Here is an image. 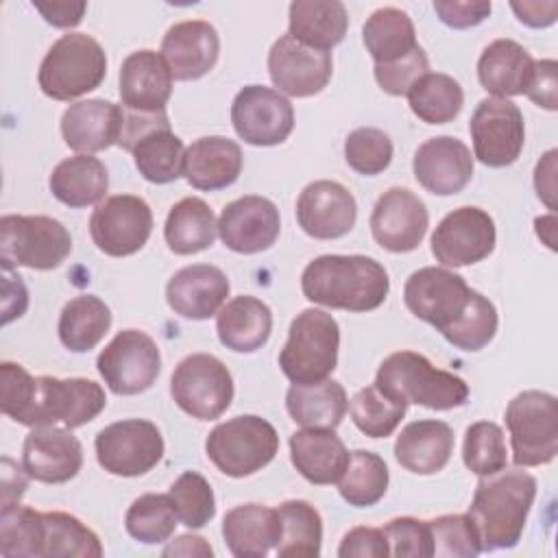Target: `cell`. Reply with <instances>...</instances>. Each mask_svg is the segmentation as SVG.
<instances>
[{
    "mask_svg": "<svg viewBox=\"0 0 558 558\" xmlns=\"http://www.w3.org/2000/svg\"><path fill=\"white\" fill-rule=\"evenodd\" d=\"M72 251L68 229L50 216L7 214L0 220V262L2 268L26 266L33 270H52L65 262Z\"/></svg>",
    "mask_w": 558,
    "mask_h": 558,
    "instance_id": "obj_9",
    "label": "cell"
},
{
    "mask_svg": "<svg viewBox=\"0 0 558 558\" xmlns=\"http://www.w3.org/2000/svg\"><path fill=\"white\" fill-rule=\"evenodd\" d=\"M340 327L323 310L307 307L290 323L288 340L279 351V366L292 384L327 379L338 364Z\"/></svg>",
    "mask_w": 558,
    "mask_h": 558,
    "instance_id": "obj_6",
    "label": "cell"
},
{
    "mask_svg": "<svg viewBox=\"0 0 558 558\" xmlns=\"http://www.w3.org/2000/svg\"><path fill=\"white\" fill-rule=\"evenodd\" d=\"M216 331L227 349L235 353H253L270 338L272 312L262 299L240 294L218 310Z\"/></svg>",
    "mask_w": 558,
    "mask_h": 558,
    "instance_id": "obj_32",
    "label": "cell"
},
{
    "mask_svg": "<svg viewBox=\"0 0 558 558\" xmlns=\"http://www.w3.org/2000/svg\"><path fill=\"white\" fill-rule=\"evenodd\" d=\"M170 395L192 418L214 421L222 416L233 401V377L218 357L192 353L174 366Z\"/></svg>",
    "mask_w": 558,
    "mask_h": 558,
    "instance_id": "obj_11",
    "label": "cell"
},
{
    "mask_svg": "<svg viewBox=\"0 0 558 558\" xmlns=\"http://www.w3.org/2000/svg\"><path fill=\"white\" fill-rule=\"evenodd\" d=\"M222 538L238 558H264L275 551L281 538L277 508L264 504H242L222 519Z\"/></svg>",
    "mask_w": 558,
    "mask_h": 558,
    "instance_id": "obj_28",
    "label": "cell"
},
{
    "mask_svg": "<svg viewBox=\"0 0 558 558\" xmlns=\"http://www.w3.org/2000/svg\"><path fill=\"white\" fill-rule=\"evenodd\" d=\"M362 39L375 65H388L418 48L410 15L397 7L377 9L362 28Z\"/></svg>",
    "mask_w": 558,
    "mask_h": 558,
    "instance_id": "obj_38",
    "label": "cell"
},
{
    "mask_svg": "<svg viewBox=\"0 0 558 558\" xmlns=\"http://www.w3.org/2000/svg\"><path fill=\"white\" fill-rule=\"evenodd\" d=\"M111 327V310L94 294L70 299L59 316V340L74 353L94 349Z\"/></svg>",
    "mask_w": 558,
    "mask_h": 558,
    "instance_id": "obj_39",
    "label": "cell"
},
{
    "mask_svg": "<svg viewBox=\"0 0 558 558\" xmlns=\"http://www.w3.org/2000/svg\"><path fill=\"white\" fill-rule=\"evenodd\" d=\"M534 227H536L538 238L554 251V248H556V216L549 214V216L536 218V220H534Z\"/></svg>",
    "mask_w": 558,
    "mask_h": 558,
    "instance_id": "obj_62",
    "label": "cell"
},
{
    "mask_svg": "<svg viewBox=\"0 0 558 558\" xmlns=\"http://www.w3.org/2000/svg\"><path fill=\"white\" fill-rule=\"evenodd\" d=\"M512 11L517 13L519 22L532 26V28H545L549 24L556 22V13H558V2L549 0V2H510Z\"/></svg>",
    "mask_w": 558,
    "mask_h": 558,
    "instance_id": "obj_58",
    "label": "cell"
},
{
    "mask_svg": "<svg viewBox=\"0 0 558 558\" xmlns=\"http://www.w3.org/2000/svg\"><path fill=\"white\" fill-rule=\"evenodd\" d=\"M220 39L205 20H185L168 28L161 39V57L177 81H196L218 61Z\"/></svg>",
    "mask_w": 558,
    "mask_h": 558,
    "instance_id": "obj_24",
    "label": "cell"
},
{
    "mask_svg": "<svg viewBox=\"0 0 558 558\" xmlns=\"http://www.w3.org/2000/svg\"><path fill=\"white\" fill-rule=\"evenodd\" d=\"M473 153L488 168L514 163L523 150L525 124L521 109L508 98H484L469 122Z\"/></svg>",
    "mask_w": 558,
    "mask_h": 558,
    "instance_id": "obj_14",
    "label": "cell"
},
{
    "mask_svg": "<svg viewBox=\"0 0 558 558\" xmlns=\"http://www.w3.org/2000/svg\"><path fill=\"white\" fill-rule=\"evenodd\" d=\"M2 504H15L26 490L28 473L24 471V466H15L9 458H2Z\"/></svg>",
    "mask_w": 558,
    "mask_h": 558,
    "instance_id": "obj_60",
    "label": "cell"
},
{
    "mask_svg": "<svg viewBox=\"0 0 558 558\" xmlns=\"http://www.w3.org/2000/svg\"><path fill=\"white\" fill-rule=\"evenodd\" d=\"M281 538L275 547L279 558H316L323 543L320 512L305 499H288L279 508Z\"/></svg>",
    "mask_w": 558,
    "mask_h": 558,
    "instance_id": "obj_40",
    "label": "cell"
},
{
    "mask_svg": "<svg viewBox=\"0 0 558 558\" xmlns=\"http://www.w3.org/2000/svg\"><path fill=\"white\" fill-rule=\"evenodd\" d=\"M44 512L31 506L2 504L0 508V554L4 558L44 556Z\"/></svg>",
    "mask_w": 558,
    "mask_h": 558,
    "instance_id": "obj_44",
    "label": "cell"
},
{
    "mask_svg": "<svg viewBox=\"0 0 558 558\" xmlns=\"http://www.w3.org/2000/svg\"><path fill=\"white\" fill-rule=\"evenodd\" d=\"M462 460L464 466L480 477L506 469L508 449L501 427L493 421H477L469 425L464 432Z\"/></svg>",
    "mask_w": 558,
    "mask_h": 558,
    "instance_id": "obj_48",
    "label": "cell"
},
{
    "mask_svg": "<svg viewBox=\"0 0 558 558\" xmlns=\"http://www.w3.org/2000/svg\"><path fill=\"white\" fill-rule=\"evenodd\" d=\"M96 368L111 392L129 397L148 390L161 371L157 342L140 331L124 329L100 351Z\"/></svg>",
    "mask_w": 558,
    "mask_h": 558,
    "instance_id": "obj_12",
    "label": "cell"
},
{
    "mask_svg": "<svg viewBox=\"0 0 558 558\" xmlns=\"http://www.w3.org/2000/svg\"><path fill=\"white\" fill-rule=\"evenodd\" d=\"M172 94V72L155 50H135L120 65V100L140 113L166 111Z\"/></svg>",
    "mask_w": 558,
    "mask_h": 558,
    "instance_id": "obj_26",
    "label": "cell"
},
{
    "mask_svg": "<svg viewBox=\"0 0 558 558\" xmlns=\"http://www.w3.org/2000/svg\"><path fill=\"white\" fill-rule=\"evenodd\" d=\"M235 133L251 146H277L294 126V109L286 96L264 85H246L231 105Z\"/></svg>",
    "mask_w": 558,
    "mask_h": 558,
    "instance_id": "obj_16",
    "label": "cell"
},
{
    "mask_svg": "<svg viewBox=\"0 0 558 558\" xmlns=\"http://www.w3.org/2000/svg\"><path fill=\"white\" fill-rule=\"evenodd\" d=\"M416 181L432 194L451 196L466 187L473 177V157L464 142L438 135L423 142L412 159Z\"/></svg>",
    "mask_w": 558,
    "mask_h": 558,
    "instance_id": "obj_23",
    "label": "cell"
},
{
    "mask_svg": "<svg viewBox=\"0 0 558 558\" xmlns=\"http://www.w3.org/2000/svg\"><path fill=\"white\" fill-rule=\"evenodd\" d=\"M107 74L102 46L85 33L61 35L39 65V87L54 100H74L96 89Z\"/></svg>",
    "mask_w": 558,
    "mask_h": 558,
    "instance_id": "obj_7",
    "label": "cell"
},
{
    "mask_svg": "<svg viewBox=\"0 0 558 558\" xmlns=\"http://www.w3.org/2000/svg\"><path fill=\"white\" fill-rule=\"evenodd\" d=\"M33 7L44 15V20L57 28H72L81 24L83 13L87 9L85 2H68V0H52V2H33Z\"/></svg>",
    "mask_w": 558,
    "mask_h": 558,
    "instance_id": "obj_57",
    "label": "cell"
},
{
    "mask_svg": "<svg viewBox=\"0 0 558 558\" xmlns=\"http://www.w3.org/2000/svg\"><path fill=\"white\" fill-rule=\"evenodd\" d=\"M279 231L281 218L277 205L255 194L231 201L218 218L222 244L242 255L268 251L277 242Z\"/></svg>",
    "mask_w": 558,
    "mask_h": 558,
    "instance_id": "obj_20",
    "label": "cell"
},
{
    "mask_svg": "<svg viewBox=\"0 0 558 558\" xmlns=\"http://www.w3.org/2000/svg\"><path fill=\"white\" fill-rule=\"evenodd\" d=\"M357 218L353 194L338 181L320 179L303 187L296 198L299 227L314 240L347 235Z\"/></svg>",
    "mask_w": 558,
    "mask_h": 558,
    "instance_id": "obj_21",
    "label": "cell"
},
{
    "mask_svg": "<svg viewBox=\"0 0 558 558\" xmlns=\"http://www.w3.org/2000/svg\"><path fill=\"white\" fill-rule=\"evenodd\" d=\"M512 460L519 466L549 464L558 453V401L549 392L523 390L506 408Z\"/></svg>",
    "mask_w": 558,
    "mask_h": 558,
    "instance_id": "obj_10",
    "label": "cell"
},
{
    "mask_svg": "<svg viewBox=\"0 0 558 558\" xmlns=\"http://www.w3.org/2000/svg\"><path fill=\"white\" fill-rule=\"evenodd\" d=\"M453 453V429L445 421L423 418L408 423L395 442L397 462L416 475L442 471Z\"/></svg>",
    "mask_w": 558,
    "mask_h": 558,
    "instance_id": "obj_29",
    "label": "cell"
},
{
    "mask_svg": "<svg viewBox=\"0 0 558 558\" xmlns=\"http://www.w3.org/2000/svg\"><path fill=\"white\" fill-rule=\"evenodd\" d=\"M153 211L133 194H116L100 203L89 218V235L98 251L111 257L137 253L150 238Z\"/></svg>",
    "mask_w": 558,
    "mask_h": 558,
    "instance_id": "obj_15",
    "label": "cell"
},
{
    "mask_svg": "<svg viewBox=\"0 0 558 558\" xmlns=\"http://www.w3.org/2000/svg\"><path fill=\"white\" fill-rule=\"evenodd\" d=\"M94 447L98 464L120 477L144 475L163 456L161 432L146 418H126L102 427Z\"/></svg>",
    "mask_w": 558,
    "mask_h": 558,
    "instance_id": "obj_13",
    "label": "cell"
},
{
    "mask_svg": "<svg viewBox=\"0 0 558 558\" xmlns=\"http://www.w3.org/2000/svg\"><path fill=\"white\" fill-rule=\"evenodd\" d=\"M534 497L536 480L527 471L501 469L480 477L469 517L477 530L482 551L510 549L521 541Z\"/></svg>",
    "mask_w": 558,
    "mask_h": 558,
    "instance_id": "obj_3",
    "label": "cell"
},
{
    "mask_svg": "<svg viewBox=\"0 0 558 558\" xmlns=\"http://www.w3.org/2000/svg\"><path fill=\"white\" fill-rule=\"evenodd\" d=\"M163 556H211L214 549L205 543V538L194 536V534H183L179 538H174L168 547H163L161 551Z\"/></svg>",
    "mask_w": 558,
    "mask_h": 558,
    "instance_id": "obj_61",
    "label": "cell"
},
{
    "mask_svg": "<svg viewBox=\"0 0 558 558\" xmlns=\"http://www.w3.org/2000/svg\"><path fill=\"white\" fill-rule=\"evenodd\" d=\"M22 466L31 480L63 484L81 471L83 447L68 427L37 425L24 438Z\"/></svg>",
    "mask_w": 558,
    "mask_h": 558,
    "instance_id": "obj_22",
    "label": "cell"
},
{
    "mask_svg": "<svg viewBox=\"0 0 558 558\" xmlns=\"http://www.w3.org/2000/svg\"><path fill=\"white\" fill-rule=\"evenodd\" d=\"M344 159L355 172L364 177H375L390 166L392 142L379 129L360 126L351 131L344 140Z\"/></svg>",
    "mask_w": 558,
    "mask_h": 558,
    "instance_id": "obj_51",
    "label": "cell"
},
{
    "mask_svg": "<svg viewBox=\"0 0 558 558\" xmlns=\"http://www.w3.org/2000/svg\"><path fill=\"white\" fill-rule=\"evenodd\" d=\"M290 460L312 484L325 486L340 480L349 451L333 429H299L290 436Z\"/></svg>",
    "mask_w": 558,
    "mask_h": 558,
    "instance_id": "obj_31",
    "label": "cell"
},
{
    "mask_svg": "<svg viewBox=\"0 0 558 558\" xmlns=\"http://www.w3.org/2000/svg\"><path fill=\"white\" fill-rule=\"evenodd\" d=\"M50 192L68 207H87L105 198L109 174L105 163L92 155H74L59 161L48 179Z\"/></svg>",
    "mask_w": 558,
    "mask_h": 558,
    "instance_id": "obj_36",
    "label": "cell"
},
{
    "mask_svg": "<svg viewBox=\"0 0 558 558\" xmlns=\"http://www.w3.org/2000/svg\"><path fill=\"white\" fill-rule=\"evenodd\" d=\"M231 283L211 264H192L177 270L166 286V301L174 314L190 320H205L225 305Z\"/></svg>",
    "mask_w": 558,
    "mask_h": 558,
    "instance_id": "obj_25",
    "label": "cell"
},
{
    "mask_svg": "<svg viewBox=\"0 0 558 558\" xmlns=\"http://www.w3.org/2000/svg\"><path fill=\"white\" fill-rule=\"evenodd\" d=\"M347 408V392L336 379L292 384L286 395V410L292 421L312 429H336Z\"/></svg>",
    "mask_w": 558,
    "mask_h": 558,
    "instance_id": "obj_35",
    "label": "cell"
},
{
    "mask_svg": "<svg viewBox=\"0 0 558 558\" xmlns=\"http://www.w3.org/2000/svg\"><path fill=\"white\" fill-rule=\"evenodd\" d=\"M307 301L347 312L377 310L390 290L386 268L366 255H320L301 275Z\"/></svg>",
    "mask_w": 558,
    "mask_h": 558,
    "instance_id": "obj_2",
    "label": "cell"
},
{
    "mask_svg": "<svg viewBox=\"0 0 558 558\" xmlns=\"http://www.w3.org/2000/svg\"><path fill=\"white\" fill-rule=\"evenodd\" d=\"M44 556H78V558H100L102 545L96 532L83 525L76 517L68 512H44Z\"/></svg>",
    "mask_w": 558,
    "mask_h": 558,
    "instance_id": "obj_47",
    "label": "cell"
},
{
    "mask_svg": "<svg viewBox=\"0 0 558 558\" xmlns=\"http://www.w3.org/2000/svg\"><path fill=\"white\" fill-rule=\"evenodd\" d=\"M131 153L135 168L150 183H172L183 174L185 148L183 142L170 131V126H159L144 133Z\"/></svg>",
    "mask_w": 558,
    "mask_h": 558,
    "instance_id": "obj_41",
    "label": "cell"
},
{
    "mask_svg": "<svg viewBox=\"0 0 558 558\" xmlns=\"http://www.w3.org/2000/svg\"><path fill=\"white\" fill-rule=\"evenodd\" d=\"M488 0H434L440 22L451 28H469L482 24L490 15Z\"/></svg>",
    "mask_w": 558,
    "mask_h": 558,
    "instance_id": "obj_55",
    "label": "cell"
},
{
    "mask_svg": "<svg viewBox=\"0 0 558 558\" xmlns=\"http://www.w3.org/2000/svg\"><path fill=\"white\" fill-rule=\"evenodd\" d=\"M242 172V148L222 135H209L185 148L183 177L196 190H225Z\"/></svg>",
    "mask_w": 558,
    "mask_h": 558,
    "instance_id": "obj_30",
    "label": "cell"
},
{
    "mask_svg": "<svg viewBox=\"0 0 558 558\" xmlns=\"http://www.w3.org/2000/svg\"><path fill=\"white\" fill-rule=\"evenodd\" d=\"M340 558H384L390 556L388 541L381 527H353L349 530L338 547Z\"/></svg>",
    "mask_w": 558,
    "mask_h": 558,
    "instance_id": "obj_54",
    "label": "cell"
},
{
    "mask_svg": "<svg viewBox=\"0 0 558 558\" xmlns=\"http://www.w3.org/2000/svg\"><path fill=\"white\" fill-rule=\"evenodd\" d=\"M534 59L514 39H495L477 61V78L495 98L521 96L532 78Z\"/></svg>",
    "mask_w": 558,
    "mask_h": 558,
    "instance_id": "obj_33",
    "label": "cell"
},
{
    "mask_svg": "<svg viewBox=\"0 0 558 558\" xmlns=\"http://www.w3.org/2000/svg\"><path fill=\"white\" fill-rule=\"evenodd\" d=\"M333 72L331 54L296 41L292 35H281L268 52V74L279 92L307 98L320 94Z\"/></svg>",
    "mask_w": 558,
    "mask_h": 558,
    "instance_id": "obj_18",
    "label": "cell"
},
{
    "mask_svg": "<svg viewBox=\"0 0 558 558\" xmlns=\"http://www.w3.org/2000/svg\"><path fill=\"white\" fill-rule=\"evenodd\" d=\"M177 521L179 514L170 495L146 493L129 506L124 527L135 541L144 545H157L166 543L172 536Z\"/></svg>",
    "mask_w": 558,
    "mask_h": 558,
    "instance_id": "obj_46",
    "label": "cell"
},
{
    "mask_svg": "<svg viewBox=\"0 0 558 558\" xmlns=\"http://www.w3.org/2000/svg\"><path fill=\"white\" fill-rule=\"evenodd\" d=\"M0 408L13 421L37 425H63L68 429L94 421L107 405L100 384L83 377H33L22 364L2 362Z\"/></svg>",
    "mask_w": 558,
    "mask_h": 558,
    "instance_id": "obj_1",
    "label": "cell"
},
{
    "mask_svg": "<svg viewBox=\"0 0 558 558\" xmlns=\"http://www.w3.org/2000/svg\"><path fill=\"white\" fill-rule=\"evenodd\" d=\"M349 26V15L338 0H294L288 13V35L296 41L329 52L338 46Z\"/></svg>",
    "mask_w": 558,
    "mask_h": 558,
    "instance_id": "obj_34",
    "label": "cell"
},
{
    "mask_svg": "<svg viewBox=\"0 0 558 558\" xmlns=\"http://www.w3.org/2000/svg\"><path fill=\"white\" fill-rule=\"evenodd\" d=\"M205 451L220 473L246 477L272 462L279 451V436L266 418L240 414L209 432Z\"/></svg>",
    "mask_w": 558,
    "mask_h": 558,
    "instance_id": "obj_8",
    "label": "cell"
},
{
    "mask_svg": "<svg viewBox=\"0 0 558 558\" xmlns=\"http://www.w3.org/2000/svg\"><path fill=\"white\" fill-rule=\"evenodd\" d=\"M412 113L427 124H447L458 118L464 105V92L460 83L440 72L423 74L405 94Z\"/></svg>",
    "mask_w": 558,
    "mask_h": 558,
    "instance_id": "obj_42",
    "label": "cell"
},
{
    "mask_svg": "<svg viewBox=\"0 0 558 558\" xmlns=\"http://www.w3.org/2000/svg\"><path fill=\"white\" fill-rule=\"evenodd\" d=\"M556 72H558V63L554 59H541L534 61V70H532V78L527 83L525 96L547 109V111H556L558 107V81H556Z\"/></svg>",
    "mask_w": 558,
    "mask_h": 558,
    "instance_id": "obj_56",
    "label": "cell"
},
{
    "mask_svg": "<svg viewBox=\"0 0 558 558\" xmlns=\"http://www.w3.org/2000/svg\"><path fill=\"white\" fill-rule=\"evenodd\" d=\"M375 384L405 403H416L429 410H453L469 399V386L462 377L436 368L416 351L390 353L379 364Z\"/></svg>",
    "mask_w": 558,
    "mask_h": 558,
    "instance_id": "obj_5",
    "label": "cell"
},
{
    "mask_svg": "<svg viewBox=\"0 0 558 558\" xmlns=\"http://www.w3.org/2000/svg\"><path fill=\"white\" fill-rule=\"evenodd\" d=\"M218 222L211 207L196 196L181 198L168 211L163 238L172 253L194 255L209 248L216 240Z\"/></svg>",
    "mask_w": 558,
    "mask_h": 558,
    "instance_id": "obj_37",
    "label": "cell"
},
{
    "mask_svg": "<svg viewBox=\"0 0 558 558\" xmlns=\"http://www.w3.org/2000/svg\"><path fill=\"white\" fill-rule=\"evenodd\" d=\"M390 556L401 558H427L432 556V532L427 521L414 517H397L384 527Z\"/></svg>",
    "mask_w": 558,
    "mask_h": 558,
    "instance_id": "obj_52",
    "label": "cell"
},
{
    "mask_svg": "<svg viewBox=\"0 0 558 558\" xmlns=\"http://www.w3.org/2000/svg\"><path fill=\"white\" fill-rule=\"evenodd\" d=\"M429 523L432 556L473 558L482 551L477 530L469 514H442Z\"/></svg>",
    "mask_w": 558,
    "mask_h": 558,
    "instance_id": "obj_50",
    "label": "cell"
},
{
    "mask_svg": "<svg viewBox=\"0 0 558 558\" xmlns=\"http://www.w3.org/2000/svg\"><path fill=\"white\" fill-rule=\"evenodd\" d=\"M168 495L172 497L179 521L190 530L207 525L216 514V497L211 484L196 471L181 473L172 482Z\"/></svg>",
    "mask_w": 558,
    "mask_h": 558,
    "instance_id": "obj_49",
    "label": "cell"
},
{
    "mask_svg": "<svg viewBox=\"0 0 558 558\" xmlns=\"http://www.w3.org/2000/svg\"><path fill=\"white\" fill-rule=\"evenodd\" d=\"M429 227L425 203L408 187L386 190L371 214V233L375 242L390 253L414 251Z\"/></svg>",
    "mask_w": 558,
    "mask_h": 558,
    "instance_id": "obj_19",
    "label": "cell"
},
{
    "mask_svg": "<svg viewBox=\"0 0 558 558\" xmlns=\"http://www.w3.org/2000/svg\"><path fill=\"white\" fill-rule=\"evenodd\" d=\"M405 410H408V403L403 399L392 397L390 392L381 390L377 384H371L357 390L349 401V412L355 427L371 438L390 436L401 423Z\"/></svg>",
    "mask_w": 558,
    "mask_h": 558,
    "instance_id": "obj_45",
    "label": "cell"
},
{
    "mask_svg": "<svg viewBox=\"0 0 558 558\" xmlns=\"http://www.w3.org/2000/svg\"><path fill=\"white\" fill-rule=\"evenodd\" d=\"M388 480V466L381 456L355 449L349 451V462L338 480V490L349 506L368 508L386 495Z\"/></svg>",
    "mask_w": 558,
    "mask_h": 558,
    "instance_id": "obj_43",
    "label": "cell"
},
{
    "mask_svg": "<svg viewBox=\"0 0 558 558\" xmlns=\"http://www.w3.org/2000/svg\"><path fill=\"white\" fill-rule=\"evenodd\" d=\"M403 301L416 318L436 327L442 338L453 344L451 340L460 336L469 316H473L484 301V294L471 290L464 277L449 268L425 266L408 277Z\"/></svg>",
    "mask_w": 558,
    "mask_h": 558,
    "instance_id": "obj_4",
    "label": "cell"
},
{
    "mask_svg": "<svg viewBox=\"0 0 558 558\" xmlns=\"http://www.w3.org/2000/svg\"><path fill=\"white\" fill-rule=\"evenodd\" d=\"M429 70V61L425 50L418 46L408 57L388 63V65H375V81L379 87L390 96H405L410 87Z\"/></svg>",
    "mask_w": 558,
    "mask_h": 558,
    "instance_id": "obj_53",
    "label": "cell"
},
{
    "mask_svg": "<svg viewBox=\"0 0 558 558\" xmlns=\"http://www.w3.org/2000/svg\"><path fill=\"white\" fill-rule=\"evenodd\" d=\"M556 150H549L543 155V159L536 163V172H534V187L538 198L545 201V205L549 209L556 207L554 203V194H556V185H554V172H556Z\"/></svg>",
    "mask_w": 558,
    "mask_h": 558,
    "instance_id": "obj_59",
    "label": "cell"
},
{
    "mask_svg": "<svg viewBox=\"0 0 558 558\" xmlns=\"http://www.w3.org/2000/svg\"><path fill=\"white\" fill-rule=\"evenodd\" d=\"M495 220L480 207H458L432 233V253L442 266H471L495 248Z\"/></svg>",
    "mask_w": 558,
    "mask_h": 558,
    "instance_id": "obj_17",
    "label": "cell"
},
{
    "mask_svg": "<svg viewBox=\"0 0 558 558\" xmlns=\"http://www.w3.org/2000/svg\"><path fill=\"white\" fill-rule=\"evenodd\" d=\"M124 109L105 98H89L70 105L61 116L63 142L81 153L105 150L120 140Z\"/></svg>",
    "mask_w": 558,
    "mask_h": 558,
    "instance_id": "obj_27",
    "label": "cell"
}]
</instances>
